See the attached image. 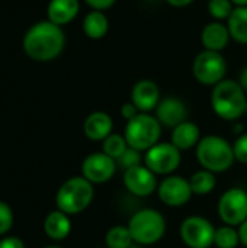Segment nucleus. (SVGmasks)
<instances>
[{
  "instance_id": "obj_5",
  "label": "nucleus",
  "mask_w": 247,
  "mask_h": 248,
  "mask_svg": "<svg viewBox=\"0 0 247 248\" xmlns=\"http://www.w3.org/2000/svg\"><path fill=\"white\" fill-rule=\"evenodd\" d=\"M134 243L141 246H153L159 243L166 234V219L162 212L144 208L132 214L127 225Z\"/></svg>"
},
{
  "instance_id": "obj_2",
  "label": "nucleus",
  "mask_w": 247,
  "mask_h": 248,
  "mask_svg": "<svg viewBox=\"0 0 247 248\" xmlns=\"http://www.w3.org/2000/svg\"><path fill=\"white\" fill-rule=\"evenodd\" d=\"M246 92L239 81L224 78L213 87L211 108L223 121H239L243 115H246Z\"/></svg>"
},
{
  "instance_id": "obj_13",
  "label": "nucleus",
  "mask_w": 247,
  "mask_h": 248,
  "mask_svg": "<svg viewBox=\"0 0 247 248\" xmlns=\"http://www.w3.org/2000/svg\"><path fill=\"white\" fill-rule=\"evenodd\" d=\"M122 182L125 189L138 198H147L151 196L154 192H157V176L144 164L131 167L124 171Z\"/></svg>"
},
{
  "instance_id": "obj_15",
  "label": "nucleus",
  "mask_w": 247,
  "mask_h": 248,
  "mask_svg": "<svg viewBox=\"0 0 247 248\" xmlns=\"http://www.w3.org/2000/svg\"><path fill=\"white\" fill-rule=\"evenodd\" d=\"M160 100V89L153 80H138L131 90V102L141 113H150L151 110H156Z\"/></svg>"
},
{
  "instance_id": "obj_33",
  "label": "nucleus",
  "mask_w": 247,
  "mask_h": 248,
  "mask_svg": "<svg viewBox=\"0 0 247 248\" xmlns=\"http://www.w3.org/2000/svg\"><path fill=\"white\" fill-rule=\"evenodd\" d=\"M87 6L92 7V10H108L111 9L116 0H83Z\"/></svg>"
},
{
  "instance_id": "obj_22",
  "label": "nucleus",
  "mask_w": 247,
  "mask_h": 248,
  "mask_svg": "<svg viewBox=\"0 0 247 248\" xmlns=\"http://www.w3.org/2000/svg\"><path fill=\"white\" fill-rule=\"evenodd\" d=\"M227 28L234 42L247 45V6L234 7L227 19Z\"/></svg>"
},
{
  "instance_id": "obj_7",
  "label": "nucleus",
  "mask_w": 247,
  "mask_h": 248,
  "mask_svg": "<svg viewBox=\"0 0 247 248\" xmlns=\"http://www.w3.org/2000/svg\"><path fill=\"white\" fill-rule=\"evenodd\" d=\"M192 74L198 83L214 87L226 78L227 61L221 52L202 49L194 58Z\"/></svg>"
},
{
  "instance_id": "obj_12",
  "label": "nucleus",
  "mask_w": 247,
  "mask_h": 248,
  "mask_svg": "<svg viewBox=\"0 0 247 248\" xmlns=\"http://www.w3.org/2000/svg\"><path fill=\"white\" fill-rule=\"evenodd\" d=\"M116 160L106 155L103 151L89 154L82 163V176L92 185H103L116 173Z\"/></svg>"
},
{
  "instance_id": "obj_39",
  "label": "nucleus",
  "mask_w": 247,
  "mask_h": 248,
  "mask_svg": "<svg viewBox=\"0 0 247 248\" xmlns=\"http://www.w3.org/2000/svg\"><path fill=\"white\" fill-rule=\"evenodd\" d=\"M246 116H247V105H246Z\"/></svg>"
},
{
  "instance_id": "obj_37",
  "label": "nucleus",
  "mask_w": 247,
  "mask_h": 248,
  "mask_svg": "<svg viewBox=\"0 0 247 248\" xmlns=\"http://www.w3.org/2000/svg\"><path fill=\"white\" fill-rule=\"evenodd\" d=\"M231 3L234 4V7H246L247 0H231Z\"/></svg>"
},
{
  "instance_id": "obj_35",
  "label": "nucleus",
  "mask_w": 247,
  "mask_h": 248,
  "mask_svg": "<svg viewBox=\"0 0 247 248\" xmlns=\"http://www.w3.org/2000/svg\"><path fill=\"white\" fill-rule=\"evenodd\" d=\"M165 1L173 7H186L191 3H194V0H165Z\"/></svg>"
},
{
  "instance_id": "obj_8",
  "label": "nucleus",
  "mask_w": 247,
  "mask_h": 248,
  "mask_svg": "<svg viewBox=\"0 0 247 248\" xmlns=\"http://www.w3.org/2000/svg\"><path fill=\"white\" fill-rule=\"evenodd\" d=\"M182 151L172 142H157L144 153L143 164L148 167L156 176L173 174L182 161Z\"/></svg>"
},
{
  "instance_id": "obj_31",
  "label": "nucleus",
  "mask_w": 247,
  "mask_h": 248,
  "mask_svg": "<svg viewBox=\"0 0 247 248\" xmlns=\"http://www.w3.org/2000/svg\"><path fill=\"white\" fill-rule=\"evenodd\" d=\"M138 113H141L138 109H137V106L132 103V102H127V103H124L122 106H121V116L128 122V121H131L132 118H135Z\"/></svg>"
},
{
  "instance_id": "obj_16",
  "label": "nucleus",
  "mask_w": 247,
  "mask_h": 248,
  "mask_svg": "<svg viewBox=\"0 0 247 248\" xmlns=\"http://www.w3.org/2000/svg\"><path fill=\"white\" fill-rule=\"evenodd\" d=\"M114 131V121L109 113L96 110L92 112L83 122V134L87 140L102 142Z\"/></svg>"
},
{
  "instance_id": "obj_32",
  "label": "nucleus",
  "mask_w": 247,
  "mask_h": 248,
  "mask_svg": "<svg viewBox=\"0 0 247 248\" xmlns=\"http://www.w3.org/2000/svg\"><path fill=\"white\" fill-rule=\"evenodd\" d=\"M0 248H25V243L16 235H7L0 240Z\"/></svg>"
},
{
  "instance_id": "obj_38",
  "label": "nucleus",
  "mask_w": 247,
  "mask_h": 248,
  "mask_svg": "<svg viewBox=\"0 0 247 248\" xmlns=\"http://www.w3.org/2000/svg\"><path fill=\"white\" fill-rule=\"evenodd\" d=\"M44 248H63V247H60V246H47V247H44Z\"/></svg>"
},
{
  "instance_id": "obj_18",
  "label": "nucleus",
  "mask_w": 247,
  "mask_h": 248,
  "mask_svg": "<svg viewBox=\"0 0 247 248\" xmlns=\"http://www.w3.org/2000/svg\"><path fill=\"white\" fill-rule=\"evenodd\" d=\"M79 10V0H49L47 6V16L49 22L63 28L64 25H68L76 19Z\"/></svg>"
},
{
  "instance_id": "obj_29",
  "label": "nucleus",
  "mask_w": 247,
  "mask_h": 248,
  "mask_svg": "<svg viewBox=\"0 0 247 248\" xmlns=\"http://www.w3.org/2000/svg\"><path fill=\"white\" fill-rule=\"evenodd\" d=\"M13 222H15V217L12 208L6 202L0 201V237L7 235V232L13 227Z\"/></svg>"
},
{
  "instance_id": "obj_17",
  "label": "nucleus",
  "mask_w": 247,
  "mask_h": 248,
  "mask_svg": "<svg viewBox=\"0 0 247 248\" xmlns=\"http://www.w3.org/2000/svg\"><path fill=\"white\" fill-rule=\"evenodd\" d=\"M231 36L227 28V23L214 20L210 22L204 26L201 32V44L204 49L214 51V52H221L227 48Z\"/></svg>"
},
{
  "instance_id": "obj_4",
  "label": "nucleus",
  "mask_w": 247,
  "mask_h": 248,
  "mask_svg": "<svg viewBox=\"0 0 247 248\" xmlns=\"http://www.w3.org/2000/svg\"><path fill=\"white\" fill-rule=\"evenodd\" d=\"M195 148L198 163L202 169L213 173H224L230 170L236 160L233 144L220 135L202 137Z\"/></svg>"
},
{
  "instance_id": "obj_34",
  "label": "nucleus",
  "mask_w": 247,
  "mask_h": 248,
  "mask_svg": "<svg viewBox=\"0 0 247 248\" xmlns=\"http://www.w3.org/2000/svg\"><path fill=\"white\" fill-rule=\"evenodd\" d=\"M237 230H239V235H240V243H242V246L247 247V219L240 225V227H237Z\"/></svg>"
},
{
  "instance_id": "obj_9",
  "label": "nucleus",
  "mask_w": 247,
  "mask_h": 248,
  "mask_svg": "<svg viewBox=\"0 0 247 248\" xmlns=\"http://www.w3.org/2000/svg\"><path fill=\"white\" fill-rule=\"evenodd\" d=\"M215 227L204 217L192 215L181 224V238L188 248H211L214 246Z\"/></svg>"
},
{
  "instance_id": "obj_20",
  "label": "nucleus",
  "mask_w": 247,
  "mask_h": 248,
  "mask_svg": "<svg viewBox=\"0 0 247 248\" xmlns=\"http://www.w3.org/2000/svg\"><path fill=\"white\" fill-rule=\"evenodd\" d=\"M199 141H201V129L192 121H185L172 129L170 142L181 151L197 147Z\"/></svg>"
},
{
  "instance_id": "obj_23",
  "label": "nucleus",
  "mask_w": 247,
  "mask_h": 248,
  "mask_svg": "<svg viewBox=\"0 0 247 248\" xmlns=\"http://www.w3.org/2000/svg\"><path fill=\"white\" fill-rule=\"evenodd\" d=\"M188 180H189L192 193L198 195V196L210 195L217 186L215 173H213L210 170H205V169H201V170L195 171Z\"/></svg>"
},
{
  "instance_id": "obj_6",
  "label": "nucleus",
  "mask_w": 247,
  "mask_h": 248,
  "mask_svg": "<svg viewBox=\"0 0 247 248\" xmlns=\"http://www.w3.org/2000/svg\"><path fill=\"white\" fill-rule=\"evenodd\" d=\"M162 124L151 113H138L135 118L127 122L124 129V137L128 147L146 153L153 145L160 142Z\"/></svg>"
},
{
  "instance_id": "obj_14",
  "label": "nucleus",
  "mask_w": 247,
  "mask_h": 248,
  "mask_svg": "<svg viewBox=\"0 0 247 248\" xmlns=\"http://www.w3.org/2000/svg\"><path fill=\"white\" fill-rule=\"evenodd\" d=\"M154 116L162 124V126L173 129L179 124L188 121V108L182 99L167 96L159 102Z\"/></svg>"
},
{
  "instance_id": "obj_36",
  "label": "nucleus",
  "mask_w": 247,
  "mask_h": 248,
  "mask_svg": "<svg viewBox=\"0 0 247 248\" xmlns=\"http://www.w3.org/2000/svg\"><path fill=\"white\" fill-rule=\"evenodd\" d=\"M239 83H240V86L245 89V92H247V65L243 68V70H242V73H240Z\"/></svg>"
},
{
  "instance_id": "obj_3",
  "label": "nucleus",
  "mask_w": 247,
  "mask_h": 248,
  "mask_svg": "<svg viewBox=\"0 0 247 248\" xmlns=\"http://www.w3.org/2000/svg\"><path fill=\"white\" fill-rule=\"evenodd\" d=\"M95 185H92L83 176H74L67 179L55 195L57 209L67 215H79L84 212L95 198Z\"/></svg>"
},
{
  "instance_id": "obj_25",
  "label": "nucleus",
  "mask_w": 247,
  "mask_h": 248,
  "mask_svg": "<svg viewBox=\"0 0 247 248\" xmlns=\"http://www.w3.org/2000/svg\"><path fill=\"white\" fill-rule=\"evenodd\" d=\"M240 244V235L236 227L223 225L215 230L214 246L217 248H237Z\"/></svg>"
},
{
  "instance_id": "obj_10",
  "label": "nucleus",
  "mask_w": 247,
  "mask_h": 248,
  "mask_svg": "<svg viewBox=\"0 0 247 248\" xmlns=\"http://www.w3.org/2000/svg\"><path fill=\"white\" fill-rule=\"evenodd\" d=\"M217 212L224 225L240 227L247 219V192L242 187L227 189L217 205Z\"/></svg>"
},
{
  "instance_id": "obj_21",
  "label": "nucleus",
  "mask_w": 247,
  "mask_h": 248,
  "mask_svg": "<svg viewBox=\"0 0 247 248\" xmlns=\"http://www.w3.org/2000/svg\"><path fill=\"white\" fill-rule=\"evenodd\" d=\"M83 32L90 39H102L109 31V19L102 10H90L83 19Z\"/></svg>"
},
{
  "instance_id": "obj_1",
  "label": "nucleus",
  "mask_w": 247,
  "mask_h": 248,
  "mask_svg": "<svg viewBox=\"0 0 247 248\" xmlns=\"http://www.w3.org/2000/svg\"><path fill=\"white\" fill-rule=\"evenodd\" d=\"M64 46L66 35L63 28L49 20L36 22L23 36V51L33 61H52L63 52Z\"/></svg>"
},
{
  "instance_id": "obj_26",
  "label": "nucleus",
  "mask_w": 247,
  "mask_h": 248,
  "mask_svg": "<svg viewBox=\"0 0 247 248\" xmlns=\"http://www.w3.org/2000/svg\"><path fill=\"white\" fill-rule=\"evenodd\" d=\"M128 148V142L125 140L124 135H119V134H111L106 140L102 141V151L112 157L114 160H118L124 153L125 150Z\"/></svg>"
},
{
  "instance_id": "obj_11",
  "label": "nucleus",
  "mask_w": 247,
  "mask_h": 248,
  "mask_svg": "<svg viewBox=\"0 0 247 248\" xmlns=\"http://www.w3.org/2000/svg\"><path fill=\"white\" fill-rule=\"evenodd\" d=\"M157 196L166 206L179 208V206L186 205L194 196V193H192L188 179L182 176L170 174V176H166L159 183Z\"/></svg>"
},
{
  "instance_id": "obj_19",
  "label": "nucleus",
  "mask_w": 247,
  "mask_h": 248,
  "mask_svg": "<svg viewBox=\"0 0 247 248\" xmlns=\"http://www.w3.org/2000/svg\"><path fill=\"white\" fill-rule=\"evenodd\" d=\"M44 232L52 241H63L71 232V219L70 215L64 214L60 209L51 211L44 219Z\"/></svg>"
},
{
  "instance_id": "obj_28",
  "label": "nucleus",
  "mask_w": 247,
  "mask_h": 248,
  "mask_svg": "<svg viewBox=\"0 0 247 248\" xmlns=\"http://www.w3.org/2000/svg\"><path fill=\"white\" fill-rule=\"evenodd\" d=\"M143 161H144L143 153L138 151V150H135V148L128 147V148L125 150V153L116 160V164H118L119 169H122V170L125 171V170H128V169H131V167H135V166L143 164Z\"/></svg>"
},
{
  "instance_id": "obj_27",
  "label": "nucleus",
  "mask_w": 247,
  "mask_h": 248,
  "mask_svg": "<svg viewBox=\"0 0 247 248\" xmlns=\"http://www.w3.org/2000/svg\"><path fill=\"white\" fill-rule=\"evenodd\" d=\"M207 9L214 20L223 22L230 17L231 12L234 10V4L231 3V0H210Z\"/></svg>"
},
{
  "instance_id": "obj_30",
  "label": "nucleus",
  "mask_w": 247,
  "mask_h": 248,
  "mask_svg": "<svg viewBox=\"0 0 247 248\" xmlns=\"http://www.w3.org/2000/svg\"><path fill=\"white\" fill-rule=\"evenodd\" d=\"M233 150L236 160L242 164H247V132H243L237 137L233 144Z\"/></svg>"
},
{
  "instance_id": "obj_24",
  "label": "nucleus",
  "mask_w": 247,
  "mask_h": 248,
  "mask_svg": "<svg viewBox=\"0 0 247 248\" xmlns=\"http://www.w3.org/2000/svg\"><path fill=\"white\" fill-rule=\"evenodd\" d=\"M105 243L108 248H130L132 246L134 240L128 227L115 225L109 228V231L106 232Z\"/></svg>"
}]
</instances>
